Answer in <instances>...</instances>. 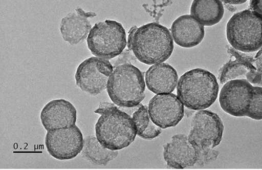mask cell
<instances>
[{"instance_id":"obj_1","label":"cell","mask_w":262,"mask_h":170,"mask_svg":"<svg viewBox=\"0 0 262 170\" xmlns=\"http://www.w3.org/2000/svg\"><path fill=\"white\" fill-rule=\"evenodd\" d=\"M127 47L139 61L147 65L162 63L174 50L169 30L156 22L139 28L133 27L129 32Z\"/></svg>"},{"instance_id":"obj_2","label":"cell","mask_w":262,"mask_h":170,"mask_svg":"<svg viewBox=\"0 0 262 170\" xmlns=\"http://www.w3.org/2000/svg\"><path fill=\"white\" fill-rule=\"evenodd\" d=\"M94 113L101 115L96 124V134L103 146L119 151L135 141L137 129L132 117L114 103L102 102Z\"/></svg>"},{"instance_id":"obj_3","label":"cell","mask_w":262,"mask_h":170,"mask_svg":"<svg viewBox=\"0 0 262 170\" xmlns=\"http://www.w3.org/2000/svg\"><path fill=\"white\" fill-rule=\"evenodd\" d=\"M219 84L215 76L205 69L187 71L178 80L177 93L187 109L200 111L209 108L217 99Z\"/></svg>"},{"instance_id":"obj_4","label":"cell","mask_w":262,"mask_h":170,"mask_svg":"<svg viewBox=\"0 0 262 170\" xmlns=\"http://www.w3.org/2000/svg\"><path fill=\"white\" fill-rule=\"evenodd\" d=\"M188 140L196 149V163L202 165L215 160L219 152L213 150L222 141L224 131L222 120L213 112L203 110L193 115Z\"/></svg>"},{"instance_id":"obj_5","label":"cell","mask_w":262,"mask_h":170,"mask_svg":"<svg viewBox=\"0 0 262 170\" xmlns=\"http://www.w3.org/2000/svg\"><path fill=\"white\" fill-rule=\"evenodd\" d=\"M143 74L137 67L130 64L116 67L106 88L112 102L121 108H134L141 104L146 97Z\"/></svg>"},{"instance_id":"obj_6","label":"cell","mask_w":262,"mask_h":170,"mask_svg":"<svg viewBox=\"0 0 262 170\" xmlns=\"http://www.w3.org/2000/svg\"><path fill=\"white\" fill-rule=\"evenodd\" d=\"M261 15L249 10L235 13L227 25V37L230 46L245 53L261 48Z\"/></svg>"},{"instance_id":"obj_7","label":"cell","mask_w":262,"mask_h":170,"mask_svg":"<svg viewBox=\"0 0 262 170\" xmlns=\"http://www.w3.org/2000/svg\"><path fill=\"white\" fill-rule=\"evenodd\" d=\"M87 42L93 55L108 60L119 56L127 46L123 25L112 20L95 24L90 31Z\"/></svg>"},{"instance_id":"obj_8","label":"cell","mask_w":262,"mask_h":170,"mask_svg":"<svg viewBox=\"0 0 262 170\" xmlns=\"http://www.w3.org/2000/svg\"><path fill=\"white\" fill-rule=\"evenodd\" d=\"M228 52L234 57L220 70L219 79L221 84L230 80L245 79L252 84L261 85V49L254 58L228 47Z\"/></svg>"},{"instance_id":"obj_9","label":"cell","mask_w":262,"mask_h":170,"mask_svg":"<svg viewBox=\"0 0 262 170\" xmlns=\"http://www.w3.org/2000/svg\"><path fill=\"white\" fill-rule=\"evenodd\" d=\"M114 70L109 60L97 57H90L77 69L76 84L83 92L97 96L107 88Z\"/></svg>"},{"instance_id":"obj_10","label":"cell","mask_w":262,"mask_h":170,"mask_svg":"<svg viewBox=\"0 0 262 170\" xmlns=\"http://www.w3.org/2000/svg\"><path fill=\"white\" fill-rule=\"evenodd\" d=\"M84 144L82 132L76 124L70 128L48 131L45 137L48 153L59 160L74 159L82 152Z\"/></svg>"},{"instance_id":"obj_11","label":"cell","mask_w":262,"mask_h":170,"mask_svg":"<svg viewBox=\"0 0 262 170\" xmlns=\"http://www.w3.org/2000/svg\"><path fill=\"white\" fill-rule=\"evenodd\" d=\"M255 87L245 79L230 80L221 89L219 101L221 109L236 117L247 116Z\"/></svg>"},{"instance_id":"obj_12","label":"cell","mask_w":262,"mask_h":170,"mask_svg":"<svg viewBox=\"0 0 262 170\" xmlns=\"http://www.w3.org/2000/svg\"><path fill=\"white\" fill-rule=\"evenodd\" d=\"M152 122L161 129L177 126L184 116V107L173 93L160 94L154 96L148 107Z\"/></svg>"},{"instance_id":"obj_13","label":"cell","mask_w":262,"mask_h":170,"mask_svg":"<svg viewBox=\"0 0 262 170\" xmlns=\"http://www.w3.org/2000/svg\"><path fill=\"white\" fill-rule=\"evenodd\" d=\"M164 158L170 168L193 167L197 162V151L189 141L187 136L176 134L171 137L169 142L164 145Z\"/></svg>"},{"instance_id":"obj_14","label":"cell","mask_w":262,"mask_h":170,"mask_svg":"<svg viewBox=\"0 0 262 170\" xmlns=\"http://www.w3.org/2000/svg\"><path fill=\"white\" fill-rule=\"evenodd\" d=\"M40 118L43 126L48 132L70 128L76 124L77 111L69 101L54 100L43 107Z\"/></svg>"},{"instance_id":"obj_15","label":"cell","mask_w":262,"mask_h":170,"mask_svg":"<svg viewBox=\"0 0 262 170\" xmlns=\"http://www.w3.org/2000/svg\"><path fill=\"white\" fill-rule=\"evenodd\" d=\"M96 16L93 12H85L78 7L74 12L70 13L60 24V32L64 41L71 46L82 42L88 37L92 26L89 20L90 17Z\"/></svg>"},{"instance_id":"obj_16","label":"cell","mask_w":262,"mask_h":170,"mask_svg":"<svg viewBox=\"0 0 262 170\" xmlns=\"http://www.w3.org/2000/svg\"><path fill=\"white\" fill-rule=\"evenodd\" d=\"M170 31L176 44L184 48L198 46L205 35V27L191 15L178 17L171 25Z\"/></svg>"},{"instance_id":"obj_17","label":"cell","mask_w":262,"mask_h":170,"mask_svg":"<svg viewBox=\"0 0 262 170\" xmlns=\"http://www.w3.org/2000/svg\"><path fill=\"white\" fill-rule=\"evenodd\" d=\"M146 84L157 95L172 93L177 87L179 76L177 71L168 63L152 65L146 71Z\"/></svg>"},{"instance_id":"obj_18","label":"cell","mask_w":262,"mask_h":170,"mask_svg":"<svg viewBox=\"0 0 262 170\" xmlns=\"http://www.w3.org/2000/svg\"><path fill=\"white\" fill-rule=\"evenodd\" d=\"M224 13V6L220 0H195L191 7V15L203 26L217 24Z\"/></svg>"},{"instance_id":"obj_19","label":"cell","mask_w":262,"mask_h":170,"mask_svg":"<svg viewBox=\"0 0 262 170\" xmlns=\"http://www.w3.org/2000/svg\"><path fill=\"white\" fill-rule=\"evenodd\" d=\"M82 157L90 163L98 166H105L118 156V151H112L103 146L94 136H88L84 139Z\"/></svg>"},{"instance_id":"obj_20","label":"cell","mask_w":262,"mask_h":170,"mask_svg":"<svg viewBox=\"0 0 262 170\" xmlns=\"http://www.w3.org/2000/svg\"><path fill=\"white\" fill-rule=\"evenodd\" d=\"M132 118L136 126L137 135L143 139L152 140L161 134L162 129L152 122L147 106L140 104L134 112Z\"/></svg>"},{"instance_id":"obj_21","label":"cell","mask_w":262,"mask_h":170,"mask_svg":"<svg viewBox=\"0 0 262 170\" xmlns=\"http://www.w3.org/2000/svg\"><path fill=\"white\" fill-rule=\"evenodd\" d=\"M262 88H255L254 95L250 104L247 117L252 119L260 120L262 119Z\"/></svg>"},{"instance_id":"obj_22","label":"cell","mask_w":262,"mask_h":170,"mask_svg":"<svg viewBox=\"0 0 262 170\" xmlns=\"http://www.w3.org/2000/svg\"><path fill=\"white\" fill-rule=\"evenodd\" d=\"M137 61V58L135 56L134 53H133L132 51H130L129 49H126V50L124 49L117 59L112 61L111 64L115 69L117 67L125 64L133 65L136 64Z\"/></svg>"},{"instance_id":"obj_23","label":"cell","mask_w":262,"mask_h":170,"mask_svg":"<svg viewBox=\"0 0 262 170\" xmlns=\"http://www.w3.org/2000/svg\"><path fill=\"white\" fill-rule=\"evenodd\" d=\"M261 0L259 1H250V11L259 13L261 15Z\"/></svg>"},{"instance_id":"obj_24","label":"cell","mask_w":262,"mask_h":170,"mask_svg":"<svg viewBox=\"0 0 262 170\" xmlns=\"http://www.w3.org/2000/svg\"><path fill=\"white\" fill-rule=\"evenodd\" d=\"M225 4H231V5H239V4H242L247 2L246 0L245 1H222Z\"/></svg>"},{"instance_id":"obj_25","label":"cell","mask_w":262,"mask_h":170,"mask_svg":"<svg viewBox=\"0 0 262 170\" xmlns=\"http://www.w3.org/2000/svg\"><path fill=\"white\" fill-rule=\"evenodd\" d=\"M227 8L230 11H231L232 12L236 10V8H234L232 6H229V5H227Z\"/></svg>"}]
</instances>
